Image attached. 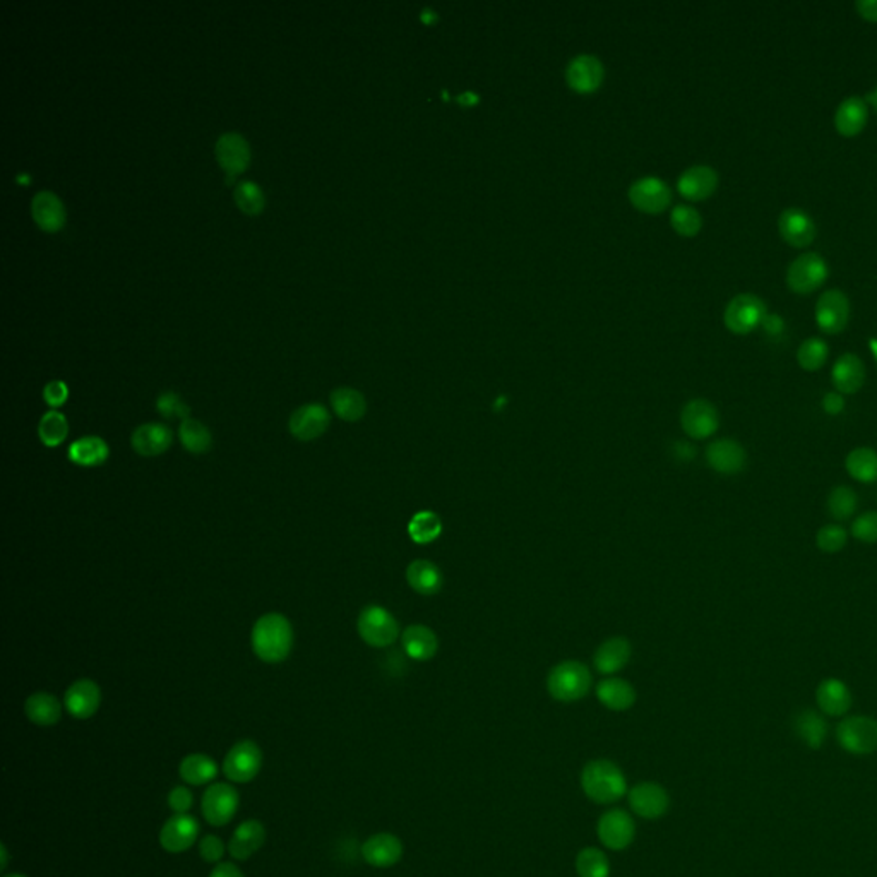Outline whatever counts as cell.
<instances>
[{
    "label": "cell",
    "instance_id": "cell-42",
    "mask_svg": "<svg viewBox=\"0 0 877 877\" xmlns=\"http://www.w3.org/2000/svg\"><path fill=\"white\" fill-rule=\"evenodd\" d=\"M826 507H828V513L834 521H838V523L849 521L857 513L859 497H857L855 490L849 485H836L828 494Z\"/></svg>",
    "mask_w": 877,
    "mask_h": 877
},
{
    "label": "cell",
    "instance_id": "cell-25",
    "mask_svg": "<svg viewBox=\"0 0 877 877\" xmlns=\"http://www.w3.org/2000/svg\"><path fill=\"white\" fill-rule=\"evenodd\" d=\"M633 647L626 637H608L600 647L597 648L593 655V665L597 672L604 676H614L626 668V665L631 660Z\"/></svg>",
    "mask_w": 877,
    "mask_h": 877
},
{
    "label": "cell",
    "instance_id": "cell-15",
    "mask_svg": "<svg viewBox=\"0 0 877 877\" xmlns=\"http://www.w3.org/2000/svg\"><path fill=\"white\" fill-rule=\"evenodd\" d=\"M330 423H331V415L324 404H303L291 413L288 422V431L297 441L309 443L319 439L324 432L328 431Z\"/></svg>",
    "mask_w": 877,
    "mask_h": 877
},
{
    "label": "cell",
    "instance_id": "cell-27",
    "mask_svg": "<svg viewBox=\"0 0 877 877\" xmlns=\"http://www.w3.org/2000/svg\"><path fill=\"white\" fill-rule=\"evenodd\" d=\"M816 703L821 713L828 717H843L852 708V692L843 680L828 677L816 689Z\"/></svg>",
    "mask_w": 877,
    "mask_h": 877
},
{
    "label": "cell",
    "instance_id": "cell-31",
    "mask_svg": "<svg viewBox=\"0 0 877 877\" xmlns=\"http://www.w3.org/2000/svg\"><path fill=\"white\" fill-rule=\"evenodd\" d=\"M406 583L422 597H433L444 586V575L437 564L425 559L413 561L406 567Z\"/></svg>",
    "mask_w": 877,
    "mask_h": 877
},
{
    "label": "cell",
    "instance_id": "cell-30",
    "mask_svg": "<svg viewBox=\"0 0 877 877\" xmlns=\"http://www.w3.org/2000/svg\"><path fill=\"white\" fill-rule=\"evenodd\" d=\"M869 118L867 103L861 97H849L841 101L834 112V129L843 138H853L861 134Z\"/></svg>",
    "mask_w": 877,
    "mask_h": 877
},
{
    "label": "cell",
    "instance_id": "cell-53",
    "mask_svg": "<svg viewBox=\"0 0 877 877\" xmlns=\"http://www.w3.org/2000/svg\"><path fill=\"white\" fill-rule=\"evenodd\" d=\"M192 804H194V797L188 787H175L168 793V806L175 814H188Z\"/></svg>",
    "mask_w": 877,
    "mask_h": 877
},
{
    "label": "cell",
    "instance_id": "cell-39",
    "mask_svg": "<svg viewBox=\"0 0 877 877\" xmlns=\"http://www.w3.org/2000/svg\"><path fill=\"white\" fill-rule=\"evenodd\" d=\"M180 778L194 787H201L215 780L218 775V764L206 754H189L184 758L178 768Z\"/></svg>",
    "mask_w": 877,
    "mask_h": 877
},
{
    "label": "cell",
    "instance_id": "cell-20",
    "mask_svg": "<svg viewBox=\"0 0 877 877\" xmlns=\"http://www.w3.org/2000/svg\"><path fill=\"white\" fill-rule=\"evenodd\" d=\"M604 66L593 56H577L571 60L566 71L569 87L579 95H591L604 83Z\"/></svg>",
    "mask_w": 877,
    "mask_h": 877
},
{
    "label": "cell",
    "instance_id": "cell-24",
    "mask_svg": "<svg viewBox=\"0 0 877 877\" xmlns=\"http://www.w3.org/2000/svg\"><path fill=\"white\" fill-rule=\"evenodd\" d=\"M677 188L680 196L689 201H705L719 188V173L706 165L690 167L680 175Z\"/></svg>",
    "mask_w": 877,
    "mask_h": 877
},
{
    "label": "cell",
    "instance_id": "cell-13",
    "mask_svg": "<svg viewBox=\"0 0 877 877\" xmlns=\"http://www.w3.org/2000/svg\"><path fill=\"white\" fill-rule=\"evenodd\" d=\"M629 807L643 820H660L668 812L670 795L655 781H641L627 793Z\"/></svg>",
    "mask_w": 877,
    "mask_h": 877
},
{
    "label": "cell",
    "instance_id": "cell-16",
    "mask_svg": "<svg viewBox=\"0 0 877 877\" xmlns=\"http://www.w3.org/2000/svg\"><path fill=\"white\" fill-rule=\"evenodd\" d=\"M778 231L780 237L795 249L809 247L818 235L812 216L795 206L783 209L781 215L778 216Z\"/></svg>",
    "mask_w": 877,
    "mask_h": 877
},
{
    "label": "cell",
    "instance_id": "cell-7",
    "mask_svg": "<svg viewBox=\"0 0 877 877\" xmlns=\"http://www.w3.org/2000/svg\"><path fill=\"white\" fill-rule=\"evenodd\" d=\"M838 744L850 754L865 756L877 750V719L853 715L840 721L836 729Z\"/></svg>",
    "mask_w": 877,
    "mask_h": 877
},
{
    "label": "cell",
    "instance_id": "cell-38",
    "mask_svg": "<svg viewBox=\"0 0 877 877\" xmlns=\"http://www.w3.org/2000/svg\"><path fill=\"white\" fill-rule=\"evenodd\" d=\"M332 412L345 422H359L367 413L363 394L353 388L334 389L330 396Z\"/></svg>",
    "mask_w": 877,
    "mask_h": 877
},
{
    "label": "cell",
    "instance_id": "cell-28",
    "mask_svg": "<svg viewBox=\"0 0 877 877\" xmlns=\"http://www.w3.org/2000/svg\"><path fill=\"white\" fill-rule=\"evenodd\" d=\"M402 647L412 660L429 662L439 651V639L429 626L412 624L402 633Z\"/></svg>",
    "mask_w": 877,
    "mask_h": 877
},
{
    "label": "cell",
    "instance_id": "cell-19",
    "mask_svg": "<svg viewBox=\"0 0 877 877\" xmlns=\"http://www.w3.org/2000/svg\"><path fill=\"white\" fill-rule=\"evenodd\" d=\"M100 686L91 678H79L66 690L64 706L74 719H91L100 709Z\"/></svg>",
    "mask_w": 877,
    "mask_h": 877
},
{
    "label": "cell",
    "instance_id": "cell-43",
    "mask_svg": "<svg viewBox=\"0 0 877 877\" xmlns=\"http://www.w3.org/2000/svg\"><path fill=\"white\" fill-rule=\"evenodd\" d=\"M69 435V422L57 410L46 412L38 423V437L46 447H58Z\"/></svg>",
    "mask_w": 877,
    "mask_h": 877
},
{
    "label": "cell",
    "instance_id": "cell-40",
    "mask_svg": "<svg viewBox=\"0 0 877 877\" xmlns=\"http://www.w3.org/2000/svg\"><path fill=\"white\" fill-rule=\"evenodd\" d=\"M178 439L184 449L192 454H204L213 447L211 432L196 418H188L180 423Z\"/></svg>",
    "mask_w": 877,
    "mask_h": 877
},
{
    "label": "cell",
    "instance_id": "cell-10",
    "mask_svg": "<svg viewBox=\"0 0 877 877\" xmlns=\"http://www.w3.org/2000/svg\"><path fill=\"white\" fill-rule=\"evenodd\" d=\"M239 791L230 783H213L202 795V816L211 826H227L237 814Z\"/></svg>",
    "mask_w": 877,
    "mask_h": 877
},
{
    "label": "cell",
    "instance_id": "cell-59",
    "mask_svg": "<svg viewBox=\"0 0 877 877\" xmlns=\"http://www.w3.org/2000/svg\"><path fill=\"white\" fill-rule=\"evenodd\" d=\"M4 877H26V876H25V874H17V872H15V874H5V876Z\"/></svg>",
    "mask_w": 877,
    "mask_h": 877
},
{
    "label": "cell",
    "instance_id": "cell-1",
    "mask_svg": "<svg viewBox=\"0 0 877 877\" xmlns=\"http://www.w3.org/2000/svg\"><path fill=\"white\" fill-rule=\"evenodd\" d=\"M252 651L264 663L285 662L293 647V627L281 614H266L252 627Z\"/></svg>",
    "mask_w": 877,
    "mask_h": 877
},
{
    "label": "cell",
    "instance_id": "cell-29",
    "mask_svg": "<svg viewBox=\"0 0 877 877\" xmlns=\"http://www.w3.org/2000/svg\"><path fill=\"white\" fill-rule=\"evenodd\" d=\"M597 698L610 711H627L636 703L637 692L626 678L607 677L597 684Z\"/></svg>",
    "mask_w": 877,
    "mask_h": 877
},
{
    "label": "cell",
    "instance_id": "cell-11",
    "mask_svg": "<svg viewBox=\"0 0 877 877\" xmlns=\"http://www.w3.org/2000/svg\"><path fill=\"white\" fill-rule=\"evenodd\" d=\"M262 766V752L252 740H242L229 750L223 761V773L233 783H249L258 777Z\"/></svg>",
    "mask_w": 877,
    "mask_h": 877
},
{
    "label": "cell",
    "instance_id": "cell-2",
    "mask_svg": "<svg viewBox=\"0 0 877 877\" xmlns=\"http://www.w3.org/2000/svg\"><path fill=\"white\" fill-rule=\"evenodd\" d=\"M581 789L591 802L607 806L617 802L627 793V780L616 762L595 760L581 771Z\"/></svg>",
    "mask_w": 877,
    "mask_h": 877
},
{
    "label": "cell",
    "instance_id": "cell-22",
    "mask_svg": "<svg viewBox=\"0 0 877 877\" xmlns=\"http://www.w3.org/2000/svg\"><path fill=\"white\" fill-rule=\"evenodd\" d=\"M403 852L402 840L393 833L372 834L362 845L363 861L377 869H389L396 865L402 861Z\"/></svg>",
    "mask_w": 877,
    "mask_h": 877
},
{
    "label": "cell",
    "instance_id": "cell-18",
    "mask_svg": "<svg viewBox=\"0 0 877 877\" xmlns=\"http://www.w3.org/2000/svg\"><path fill=\"white\" fill-rule=\"evenodd\" d=\"M629 199L636 209L649 215H657L670 206L672 192L660 178L645 177L634 182L633 188L629 189Z\"/></svg>",
    "mask_w": 877,
    "mask_h": 877
},
{
    "label": "cell",
    "instance_id": "cell-14",
    "mask_svg": "<svg viewBox=\"0 0 877 877\" xmlns=\"http://www.w3.org/2000/svg\"><path fill=\"white\" fill-rule=\"evenodd\" d=\"M706 463L708 466L719 474L732 476L744 472L748 464V453L744 446L730 439V437H721L713 443H709L706 447Z\"/></svg>",
    "mask_w": 877,
    "mask_h": 877
},
{
    "label": "cell",
    "instance_id": "cell-49",
    "mask_svg": "<svg viewBox=\"0 0 877 877\" xmlns=\"http://www.w3.org/2000/svg\"><path fill=\"white\" fill-rule=\"evenodd\" d=\"M850 533L855 540L874 546L877 544V511H865L852 521Z\"/></svg>",
    "mask_w": 877,
    "mask_h": 877
},
{
    "label": "cell",
    "instance_id": "cell-8",
    "mask_svg": "<svg viewBox=\"0 0 877 877\" xmlns=\"http://www.w3.org/2000/svg\"><path fill=\"white\" fill-rule=\"evenodd\" d=\"M597 834L605 849L622 852L633 845L636 822L629 812L622 809H610L597 822Z\"/></svg>",
    "mask_w": 877,
    "mask_h": 877
},
{
    "label": "cell",
    "instance_id": "cell-54",
    "mask_svg": "<svg viewBox=\"0 0 877 877\" xmlns=\"http://www.w3.org/2000/svg\"><path fill=\"white\" fill-rule=\"evenodd\" d=\"M821 406H822V410H824L826 415L838 417V415H841L843 410H845V398H843V394L838 393V391H828V393L822 396Z\"/></svg>",
    "mask_w": 877,
    "mask_h": 877
},
{
    "label": "cell",
    "instance_id": "cell-26",
    "mask_svg": "<svg viewBox=\"0 0 877 877\" xmlns=\"http://www.w3.org/2000/svg\"><path fill=\"white\" fill-rule=\"evenodd\" d=\"M831 382L834 391L845 394H855L865 384V365L862 359L855 353H843L834 362L831 369Z\"/></svg>",
    "mask_w": 877,
    "mask_h": 877
},
{
    "label": "cell",
    "instance_id": "cell-58",
    "mask_svg": "<svg viewBox=\"0 0 877 877\" xmlns=\"http://www.w3.org/2000/svg\"><path fill=\"white\" fill-rule=\"evenodd\" d=\"M867 100L871 101V105L877 110V87L867 95Z\"/></svg>",
    "mask_w": 877,
    "mask_h": 877
},
{
    "label": "cell",
    "instance_id": "cell-50",
    "mask_svg": "<svg viewBox=\"0 0 877 877\" xmlns=\"http://www.w3.org/2000/svg\"><path fill=\"white\" fill-rule=\"evenodd\" d=\"M157 410H158L161 417L168 418V420L180 418L184 422V420L190 418L189 417L190 415L189 404L173 391H165V393L159 394Z\"/></svg>",
    "mask_w": 877,
    "mask_h": 877
},
{
    "label": "cell",
    "instance_id": "cell-34",
    "mask_svg": "<svg viewBox=\"0 0 877 877\" xmlns=\"http://www.w3.org/2000/svg\"><path fill=\"white\" fill-rule=\"evenodd\" d=\"M110 456V447L105 439L98 435H87L74 441L67 449V458L74 464L83 468L100 466Z\"/></svg>",
    "mask_w": 877,
    "mask_h": 877
},
{
    "label": "cell",
    "instance_id": "cell-47",
    "mask_svg": "<svg viewBox=\"0 0 877 877\" xmlns=\"http://www.w3.org/2000/svg\"><path fill=\"white\" fill-rule=\"evenodd\" d=\"M233 199L237 202V206L247 213V215H258L262 211L264 208V194H262V189L254 184V182H249V180H242L237 188H235V192H233Z\"/></svg>",
    "mask_w": 877,
    "mask_h": 877
},
{
    "label": "cell",
    "instance_id": "cell-37",
    "mask_svg": "<svg viewBox=\"0 0 877 877\" xmlns=\"http://www.w3.org/2000/svg\"><path fill=\"white\" fill-rule=\"evenodd\" d=\"M847 474L861 484L877 482V451L872 447L861 446L852 449L845 458Z\"/></svg>",
    "mask_w": 877,
    "mask_h": 877
},
{
    "label": "cell",
    "instance_id": "cell-36",
    "mask_svg": "<svg viewBox=\"0 0 877 877\" xmlns=\"http://www.w3.org/2000/svg\"><path fill=\"white\" fill-rule=\"evenodd\" d=\"M793 729H795V734L799 735V739L811 749H820L828 735L826 719L814 709L801 711L795 717Z\"/></svg>",
    "mask_w": 877,
    "mask_h": 877
},
{
    "label": "cell",
    "instance_id": "cell-6",
    "mask_svg": "<svg viewBox=\"0 0 877 877\" xmlns=\"http://www.w3.org/2000/svg\"><path fill=\"white\" fill-rule=\"evenodd\" d=\"M828 274L826 260L818 252H806L791 260L787 270V285L793 293L809 295L826 283Z\"/></svg>",
    "mask_w": 877,
    "mask_h": 877
},
{
    "label": "cell",
    "instance_id": "cell-17",
    "mask_svg": "<svg viewBox=\"0 0 877 877\" xmlns=\"http://www.w3.org/2000/svg\"><path fill=\"white\" fill-rule=\"evenodd\" d=\"M201 826L190 814H175L159 831V845L170 853L188 852L198 840Z\"/></svg>",
    "mask_w": 877,
    "mask_h": 877
},
{
    "label": "cell",
    "instance_id": "cell-52",
    "mask_svg": "<svg viewBox=\"0 0 877 877\" xmlns=\"http://www.w3.org/2000/svg\"><path fill=\"white\" fill-rule=\"evenodd\" d=\"M67 398H69V388L64 381H52L44 388L45 403L54 410H57L66 403Z\"/></svg>",
    "mask_w": 877,
    "mask_h": 877
},
{
    "label": "cell",
    "instance_id": "cell-56",
    "mask_svg": "<svg viewBox=\"0 0 877 877\" xmlns=\"http://www.w3.org/2000/svg\"><path fill=\"white\" fill-rule=\"evenodd\" d=\"M209 877H244V872L235 863H218Z\"/></svg>",
    "mask_w": 877,
    "mask_h": 877
},
{
    "label": "cell",
    "instance_id": "cell-9",
    "mask_svg": "<svg viewBox=\"0 0 877 877\" xmlns=\"http://www.w3.org/2000/svg\"><path fill=\"white\" fill-rule=\"evenodd\" d=\"M680 427L690 439H696V441L709 439L719 429V413L717 406L703 398L690 400L684 404L680 412Z\"/></svg>",
    "mask_w": 877,
    "mask_h": 877
},
{
    "label": "cell",
    "instance_id": "cell-23",
    "mask_svg": "<svg viewBox=\"0 0 877 877\" xmlns=\"http://www.w3.org/2000/svg\"><path fill=\"white\" fill-rule=\"evenodd\" d=\"M216 158L221 168L227 172V178L230 182L231 177L244 172L250 159L249 143L244 136L239 132H227L218 138L216 141Z\"/></svg>",
    "mask_w": 877,
    "mask_h": 877
},
{
    "label": "cell",
    "instance_id": "cell-21",
    "mask_svg": "<svg viewBox=\"0 0 877 877\" xmlns=\"http://www.w3.org/2000/svg\"><path fill=\"white\" fill-rule=\"evenodd\" d=\"M173 444V432L168 425L149 422L139 425L130 435V446L144 458H153L167 453Z\"/></svg>",
    "mask_w": 877,
    "mask_h": 877
},
{
    "label": "cell",
    "instance_id": "cell-48",
    "mask_svg": "<svg viewBox=\"0 0 877 877\" xmlns=\"http://www.w3.org/2000/svg\"><path fill=\"white\" fill-rule=\"evenodd\" d=\"M670 223L674 230L682 237H694L703 227L701 215L692 206H686V204H678L674 208L670 215Z\"/></svg>",
    "mask_w": 877,
    "mask_h": 877
},
{
    "label": "cell",
    "instance_id": "cell-4",
    "mask_svg": "<svg viewBox=\"0 0 877 877\" xmlns=\"http://www.w3.org/2000/svg\"><path fill=\"white\" fill-rule=\"evenodd\" d=\"M357 629L363 643L372 648H388L402 637L400 622L381 605H367L362 608Z\"/></svg>",
    "mask_w": 877,
    "mask_h": 877
},
{
    "label": "cell",
    "instance_id": "cell-46",
    "mask_svg": "<svg viewBox=\"0 0 877 877\" xmlns=\"http://www.w3.org/2000/svg\"><path fill=\"white\" fill-rule=\"evenodd\" d=\"M849 544V532L840 523L821 526L816 533V546L824 554H838Z\"/></svg>",
    "mask_w": 877,
    "mask_h": 877
},
{
    "label": "cell",
    "instance_id": "cell-32",
    "mask_svg": "<svg viewBox=\"0 0 877 877\" xmlns=\"http://www.w3.org/2000/svg\"><path fill=\"white\" fill-rule=\"evenodd\" d=\"M266 841V830L260 821H244L235 833L231 834L229 850L230 855L237 861H247L250 859L256 852H260V847Z\"/></svg>",
    "mask_w": 877,
    "mask_h": 877
},
{
    "label": "cell",
    "instance_id": "cell-51",
    "mask_svg": "<svg viewBox=\"0 0 877 877\" xmlns=\"http://www.w3.org/2000/svg\"><path fill=\"white\" fill-rule=\"evenodd\" d=\"M199 853H201L202 861H206V862H219V859L225 853V845L215 834H208V836L202 838L201 843H199Z\"/></svg>",
    "mask_w": 877,
    "mask_h": 877
},
{
    "label": "cell",
    "instance_id": "cell-35",
    "mask_svg": "<svg viewBox=\"0 0 877 877\" xmlns=\"http://www.w3.org/2000/svg\"><path fill=\"white\" fill-rule=\"evenodd\" d=\"M25 713L38 727H52L62 717V705L50 692H35L25 703Z\"/></svg>",
    "mask_w": 877,
    "mask_h": 877
},
{
    "label": "cell",
    "instance_id": "cell-5",
    "mask_svg": "<svg viewBox=\"0 0 877 877\" xmlns=\"http://www.w3.org/2000/svg\"><path fill=\"white\" fill-rule=\"evenodd\" d=\"M766 317L768 307L761 297L754 293H740L727 303L723 322L729 331L744 336L758 330Z\"/></svg>",
    "mask_w": 877,
    "mask_h": 877
},
{
    "label": "cell",
    "instance_id": "cell-57",
    "mask_svg": "<svg viewBox=\"0 0 877 877\" xmlns=\"http://www.w3.org/2000/svg\"><path fill=\"white\" fill-rule=\"evenodd\" d=\"M0 853H2V865H0V869L5 871V867L9 865V863H7L9 862V859H7V849H5V845L0 847Z\"/></svg>",
    "mask_w": 877,
    "mask_h": 877
},
{
    "label": "cell",
    "instance_id": "cell-33",
    "mask_svg": "<svg viewBox=\"0 0 877 877\" xmlns=\"http://www.w3.org/2000/svg\"><path fill=\"white\" fill-rule=\"evenodd\" d=\"M31 213L36 225L45 231H58L66 223L64 204L50 190H42L33 198Z\"/></svg>",
    "mask_w": 877,
    "mask_h": 877
},
{
    "label": "cell",
    "instance_id": "cell-12",
    "mask_svg": "<svg viewBox=\"0 0 877 877\" xmlns=\"http://www.w3.org/2000/svg\"><path fill=\"white\" fill-rule=\"evenodd\" d=\"M849 297L838 290L831 288L822 291L816 303V322L820 330L826 334H838L843 331L850 322Z\"/></svg>",
    "mask_w": 877,
    "mask_h": 877
},
{
    "label": "cell",
    "instance_id": "cell-44",
    "mask_svg": "<svg viewBox=\"0 0 877 877\" xmlns=\"http://www.w3.org/2000/svg\"><path fill=\"white\" fill-rule=\"evenodd\" d=\"M576 872L579 877H608L610 862L604 850L586 847L576 857Z\"/></svg>",
    "mask_w": 877,
    "mask_h": 877
},
{
    "label": "cell",
    "instance_id": "cell-41",
    "mask_svg": "<svg viewBox=\"0 0 877 877\" xmlns=\"http://www.w3.org/2000/svg\"><path fill=\"white\" fill-rule=\"evenodd\" d=\"M443 533V521L433 511H418L408 523V535L418 546H429Z\"/></svg>",
    "mask_w": 877,
    "mask_h": 877
},
{
    "label": "cell",
    "instance_id": "cell-3",
    "mask_svg": "<svg viewBox=\"0 0 877 877\" xmlns=\"http://www.w3.org/2000/svg\"><path fill=\"white\" fill-rule=\"evenodd\" d=\"M593 676L585 663L566 660L550 668L546 676V690L559 703H576L588 696Z\"/></svg>",
    "mask_w": 877,
    "mask_h": 877
},
{
    "label": "cell",
    "instance_id": "cell-55",
    "mask_svg": "<svg viewBox=\"0 0 877 877\" xmlns=\"http://www.w3.org/2000/svg\"><path fill=\"white\" fill-rule=\"evenodd\" d=\"M855 9L865 21L877 23V0H857Z\"/></svg>",
    "mask_w": 877,
    "mask_h": 877
},
{
    "label": "cell",
    "instance_id": "cell-45",
    "mask_svg": "<svg viewBox=\"0 0 877 877\" xmlns=\"http://www.w3.org/2000/svg\"><path fill=\"white\" fill-rule=\"evenodd\" d=\"M830 357V348L821 338H807L797 350V362L807 372H816L824 367Z\"/></svg>",
    "mask_w": 877,
    "mask_h": 877
}]
</instances>
